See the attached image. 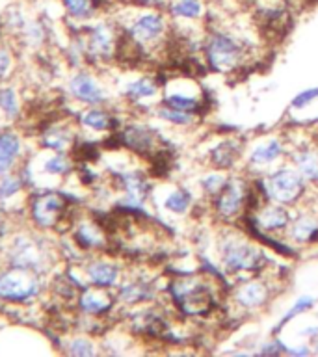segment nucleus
<instances>
[{"label": "nucleus", "instance_id": "f257e3e1", "mask_svg": "<svg viewBox=\"0 0 318 357\" xmlns=\"http://www.w3.org/2000/svg\"><path fill=\"white\" fill-rule=\"evenodd\" d=\"M242 50L233 39L223 36V33H212L209 43H206V56L211 61L212 69L220 73L231 71L240 60Z\"/></svg>", "mask_w": 318, "mask_h": 357}, {"label": "nucleus", "instance_id": "f03ea898", "mask_svg": "<svg viewBox=\"0 0 318 357\" xmlns=\"http://www.w3.org/2000/svg\"><path fill=\"white\" fill-rule=\"evenodd\" d=\"M36 290L38 283L26 270H11L0 275V298L4 300H26Z\"/></svg>", "mask_w": 318, "mask_h": 357}, {"label": "nucleus", "instance_id": "7ed1b4c3", "mask_svg": "<svg viewBox=\"0 0 318 357\" xmlns=\"http://www.w3.org/2000/svg\"><path fill=\"white\" fill-rule=\"evenodd\" d=\"M301 190H303V184H301L300 175H296L290 169H281L268 178V194L281 203H292L298 199Z\"/></svg>", "mask_w": 318, "mask_h": 357}, {"label": "nucleus", "instance_id": "20e7f679", "mask_svg": "<svg viewBox=\"0 0 318 357\" xmlns=\"http://www.w3.org/2000/svg\"><path fill=\"white\" fill-rule=\"evenodd\" d=\"M259 261H261V253L248 244L227 242L223 248V262L231 270H255Z\"/></svg>", "mask_w": 318, "mask_h": 357}, {"label": "nucleus", "instance_id": "39448f33", "mask_svg": "<svg viewBox=\"0 0 318 357\" xmlns=\"http://www.w3.org/2000/svg\"><path fill=\"white\" fill-rule=\"evenodd\" d=\"M166 30V21L158 11H149L138 17L130 28V38H134L138 43H147L153 39L160 38Z\"/></svg>", "mask_w": 318, "mask_h": 357}, {"label": "nucleus", "instance_id": "423d86ee", "mask_svg": "<svg viewBox=\"0 0 318 357\" xmlns=\"http://www.w3.org/2000/svg\"><path fill=\"white\" fill-rule=\"evenodd\" d=\"M181 301V309L188 314H201L211 309L212 300L205 287H192V289L183 290V294H175Z\"/></svg>", "mask_w": 318, "mask_h": 357}, {"label": "nucleus", "instance_id": "0eeeda50", "mask_svg": "<svg viewBox=\"0 0 318 357\" xmlns=\"http://www.w3.org/2000/svg\"><path fill=\"white\" fill-rule=\"evenodd\" d=\"M63 206H66V203H63L60 195H43L33 205V216L41 225H54L60 212L63 211Z\"/></svg>", "mask_w": 318, "mask_h": 357}, {"label": "nucleus", "instance_id": "6e6552de", "mask_svg": "<svg viewBox=\"0 0 318 357\" xmlns=\"http://www.w3.org/2000/svg\"><path fill=\"white\" fill-rule=\"evenodd\" d=\"M244 190H242V184L238 181H231L223 186V192L220 194V199H218V211L222 216H233L240 211V205H242V197H244Z\"/></svg>", "mask_w": 318, "mask_h": 357}, {"label": "nucleus", "instance_id": "1a4fd4ad", "mask_svg": "<svg viewBox=\"0 0 318 357\" xmlns=\"http://www.w3.org/2000/svg\"><path fill=\"white\" fill-rule=\"evenodd\" d=\"M71 91L75 97L88 100V102H99L103 99V91L88 75H78V77L73 78Z\"/></svg>", "mask_w": 318, "mask_h": 357}, {"label": "nucleus", "instance_id": "9d476101", "mask_svg": "<svg viewBox=\"0 0 318 357\" xmlns=\"http://www.w3.org/2000/svg\"><path fill=\"white\" fill-rule=\"evenodd\" d=\"M19 153V139L15 134H2L0 136V173H4L15 160Z\"/></svg>", "mask_w": 318, "mask_h": 357}, {"label": "nucleus", "instance_id": "9b49d317", "mask_svg": "<svg viewBox=\"0 0 318 357\" xmlns=\"http://www.w3.org/2000/svg\"><path fill=\"white\" fill-rule=\"evenodd\" d=\"M123 142L128 147H132L136 151H145L151 147L153 142V134L144 127H130L127 132L123 134Z\"/></svg>", "mask_w": 318, "mask_h": 357}, {"label": "nucleus", "instance_id": "f8f14e48", "mask_svg": "<svg viewBox=\"0 0 318 357\" xmlns=\"http://www.w3.org/2000/svg\"><path fill=\"white\" fill-rule=\"evenodd\" d=\"M238 156V145L234 142H223L222 145H218L214 153H212V162L218 167H229L233 166V162Z\"/></svg>", "mask_w": 318, "mask_h": 357}, {"label": "nucleus", "instance_id": "ddd939ff", "mask_svg": "<svg viewBox=\"0 0 318 357\" xmlns=\"http://www.w3.org/2000/svg\"><path fill=\"white\" fill-rule=\"evenodd\" d=\"M89 278H91V281L95 284H99V287H108V284L116 283L117 270L112 264L97 262V264L89 268Z\"/></svg>", "mask_w": 318, "mask_h": 357}, {"label": "nucleus", "instance_id": "4468645a", "mask_svg": "<svg viewBox=\"0 0 318 357\" xmlns=\"http://www.w3.org/2000/svg\"><path fill=\"white\" fill-rule=\"evenodd\" d=\"M264 300H266V289L259 283L245 284L238 292V301L248 307L261 305Z\"/></svg>", "mask_w": 318, "mask_h": 357}, {"label": "nucleus", "instance_id": "2eb2a0df", "mask_svg": "<svg viewBox=\"0 0 318 357\" xmlns=\"http://www.w3.org/2000/svg\"><path fill=\"white\" fill-rule=\"evenodd\" d=\"M172 13L183 19H197L203 13L201 0H175L172 4Z\"/></svg>", "mask_w": 318, "mask_h": 357}, {"label": "nucleus", "instance_id": "dca6fc26", "mask_svg": "<svg viewBox=\"0 0 318 357\" xmlns=\"http://www.w3.org/2000/svg\"><path fill=\"white\" fill-rule=\"evenodd\" d=\"M259 222L264 229H281L289 222V214L281 206H273V208H266L262 212Z\"/></svg>", "mask_w": 318, "mask_h": 357}, {"label": "nucleus", "instance_id": "f3484780", "mask_svg": "<svg viewBox=\"0 0 318 357\" xmlns=\"http://www.w3.org/2000/svg\"><path fill=\"white\" fill-rule=\"evenodd\" d=\"M298 167L303 177L311 178V181H318V155L317 153H301L298 156Z\"/></svg>", "mask_w": 318, "mask_h": 357}, {"label": "nucleus", "instance_id": "a211bd4d", "mask_svg": "<svg viewBox=\"0 0 318 357\" xmlns=\"http://www.w3.org/2000/svg\"><path fill=\"white\" fill-rule=\"evenodd\" d=\"M67 11L75 17H89L97 8V0H63Z\"/></svg>", "mask_w": 318, "mask_h": 357}, {"label": "nucleus", "instance_id": "6ab92c4d", "mask_svg": "<svg viewBox=\"0 0 318 357\" xmlns=\"http://www.w3.org/2000/svg\"><path fill=\"white\" fill-rule=\"evenodd\" d=\"M82 309L88 312H100L106 311L110 307V301L106 300V296L97 294V292H86L82 296Z\"/></svg>", "mask_w": 318, "mask_h": 357}, {"label": "nucleus", "instance_id": "aec40b11", "mask_svg": "<svg viewBox=\"0 0 318 357\" xmlns=\"http://www.w3.org/2000/svg\"><path fill=\"white\" fill-rule=\"evenodd\" d=\"M281 151L283 149H281V145H279L278 142H270L266 147H259V149H255V153L251 156V162H253V164H266V162L275 160V158L281 155Z\"/></svg>", "mask_w": 318, "mask_h": 357}, {"label": "nucleus", "instance_id": "412c9836", "mask_svg": "<svg viewBox=\"0 0 318 357\" xmlns=\"http://www.w3.org/2000/svg\"><path fill=\"white\" fill-rule=\"evenodd\" d=\"M91 47L95 50H99L103 54H106L112 47V33L106 26H97L91 33Z\"/></svg>", "mask_w": 318, "mask_h": 357}, {"label": "nucleus", "instance_id": "4be33fe9", "mask_svg": "<svg viewBox=\"0 0 318 357\" xmlns=\"http://www.w3.org/2000/svg\"><path fill=\"white\" fill-rule=\"evenodd\" d=\"M317 229L318 225L315 222H311V220H300V222L294 225V229H292V236H294L296 240H315V236H317Z\"/></svg>", "mask_w": 318, "mask_h": 357}, {"label": "nucleus", "instance_id": "5701e85b", "mask_svg": "<svg viewBox=\"0 0 318 357\" xmlns=\"http://www.w3.org/2000/svg\"><path fill=\"white\" fill-rule=\"evenodd\" d=\"M84 125H88V127L95 128V130H105V128L110 127V117L103 114V112H88L86 116H84Z\"/></svg>", "mask_w": 318, "mask_h": 357}, {"label": "nucleus", "instance_id": "b1692460", "mask_svg": "<svg viewBox=\"0 0 318 357\" xmlns=\"http://www.w3.org/2000/svg\"><path fill=\"white\" fill-rule=\"evenodd\" d=\"M190 195L186 192H175L166 199V208L172 212H184L190 205Z\"/></svg>", "mask_w": 318, "mask_h": 357}, {"label": "nucleus", "instance_id": "393cba45", "mask_svg": "<svg viewBox=\"0 0 318 357\" xmlns=\"http://www.w3.org/2000/svg\"><path fill=\"white\" fill-rule=\"evenodd\" d=\"M155 84L147 80V78H142L136 84H132L130 88H128V93L132 95L134 99H142V97H151V95H155Z\"/></svg>", "mask_w": 318, "mask_h": 357}, {"label": "nucleus", "instance_id": "a878e982", "mask_svg": "<svg viewBox=\"0 0 318 357\" xmlns=\"http://www.w3.org/2000/svg\"><path fill=\"white\" fill-rule=\"evenodd\" d=\"M160 116L164 117V119H167V121L172 123H177V125H188L190 121H192V116H188L186 112L183 110H162Z\"/></svg>", "mask_w": 318, "mask_h": 357}, {"label": "nucleus", "instance_id": "bb28decb", "mask_svg": "<svg viewBox=\"0 0 318 357\" xmlns=\"http://www.w3.org/2000/svg\"><path fill=\"white\" fill-rule=\"evenodd\" d=\"M0 106H2L8 114H15L17 99L15 93H13V89H2V91H0Z\"/></svg>", "mask_w": 318, "mask_h": 357}, {"label": "nucleus", "instance_id": "cd10ccee", "mask_svg": "<svg viewBox=\"0 0 318 357\" xmlns=\"http://www.w3.org/2000/svg\"><path fill=\"white\" fill-rule=\"evenodd\" d=\"M167 102L173 106V108H177V110H192L194 106H197L194 99H188V97H181V95H173L167 99Z\"/></svg>", "mask_w": 318, "mask_h": 357}, {"label": "nucleus", "instance_id": "c85d7f7f", "mask_svg": "<svg viewBox=\"0 0 318 357\" xmlns=\"http://www.w3.org/2000/svg\"><path fill=\"white\" fill-rule=\"evenodd\" d=\"M121 296L125 298V300L134 301V300H142V298H145L147 292H145L142 287H138V284H130V287H127L125 290H121Z\"/></svg>", "mask_w": 318, "mask_h": 357}, {"label": "nucleus", "instance_id": "c756f323", "mask_svg": "<svg viewBox=\"0 0 318 357\" xmlns=\"http://www.w3.org/2000/svg\"><path fill=\"white\" fill-rule=\"evenodd\" d=\"M311 305H312V300H311V298H307V296H305V298H301V300H298V303H296V305L292 307V309H290V312H289V314H287V317L283 318V322H281V324L289 322L290 318H294L296 314H298V312L305 311V309H309V307H311Z\"/></svg>", "mask_w": 318, "mask_h": 357}, {"label": "nucleus", "instance_id": "7c9ffc66", "mask_svg": "<svg viewBox=\"0 0 318 357\" xmlns=\"http://www.w3.org/2000/svg\"><path fill=\"white\" fill-rule=\"evenodd\" d=\"M67 167H69V164L66 162V158H61V156H56V158L49 160V164H47V172L63 173V172H67Z\"/></svg>", "mask_w": 318, "mask_h": 357}, {"label": "nucleus", "instance_id": "2f4dec72", "mask_svg": "<svg viewBox=\"0 0 318 357\" xmlns=\"http://www.w3.org/2000/svg\"><path fill=\"white\" fill-rule=\"evenodd\" d=\"M317 97H318V89H311V91H305V93L298 95L292 105H294L296 108H300V106H305L307 102H311V100L317 99Z\"/></svg>", "mask_w": 318, "mask_h": 357}, {"label": "nucleus", "instance_id": "473e14b6", "mask_svg": "<svg viewBox=\"0 0 318 357\" xmlns=\"http://www.w3.org/2000/svg\"><path fill=\"white\" fill-rule=\"evenodd\" d=\"M71 351L73 354H77V356H89V354H93V348H91L89 342H86V340H75Z\"/></svg>", "mask_w": 318, "mask_h": 357}, {"label": "nucleus", "instance_id": "72a5a7b5", "mask_svg": "<svg viewBox=\"0 0 318 357\" xmlns=\"http://www.w3.org/2000/svg\"><path fill=\"white\" fill-rule=\"evenodd\" d=\"M225 186V183H223L222 177H218V175H214V177H209L205 181V188L209 190V192H212V194H216L218 190L223 188Z\"/></svg>", "mask_w": 318, "mask_h": 357}, {"label": "nucleus", "instance_id": "f704fd0d", "mask_svg": "<svg viewBox=\"0 0 318 357\" xmlns=\"http://www.w3.org/2000/svg\"><path fill=\"white\" fill-rule=\"evenodd\" d=\"M19 190V183H17L15 178H6L4 184L0 186V195H10L13 192Z\"/></svg>", "mask_w": 318, "mask_h": 357}, {"label": "nucleus", "instance_id": "c9c22d12", "mask_svg": "<svg viewBox=\"0 0 318 357\" xmlns=\"http://www.w3.org/2000/svg\"><path fill=\"white\" fill-rule=\"evenodd\" d=\"M8 69H10V56L4 50H0V77H4Z\"/></svg>", "mask_w": 318, "mask_h": 357}]
</instances>
